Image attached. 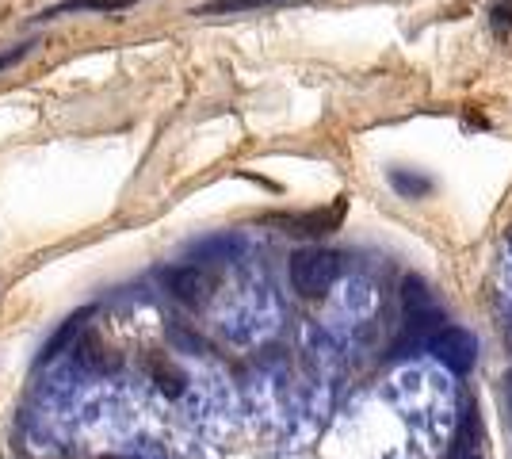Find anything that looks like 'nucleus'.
Masks as SVG:
<instances>
[{"mask_svg": "<svg viewBox=\"0 0 512 459\" xmlns=\"http://www.w3.org/2000/svg\"><path fill=\"white\" fill-rule=\"evenodd\" d=\"M337 276H341V257L329 253V249H299V253L291 257V284H295V291L306 295V299L325 295Z\"/></svg>", "mask_w": 512, "mask_h": 459, "instance_id": "nucleus-1", "label": "nucleus"}, {"mask_svg": "<svg viewBox=\"0 0 512 459\" xmlns=\"http://www.w3.org/2000/svg\"><path fill=\"white\" fill-rule=\"evenodd\" d=\"M428 352L455 375H467L474 368V360H478V341L470 337L467 329L459 326H444L432 341H428Z\"/></svg>", "mask_w": 512, "mask_h": 459, "instance_id": "nucleus-2", "label": "nucleus"}, {"mask_svg": "<svg viewBox=\"0 0 512 459\" xmlns=\"http://www.w3.org/2000/svg\"><path fill=\"white\" fill-rule=\"evenodd\" d=\"M218 284V272L214 268H203V264H184V268H172L169 272V287L180 303L199 306Z\"/></svg>", "mask_w": 512, "mask_h": 459, "instance_id": "nucleus-3", "label": "nucleus"}, {"mask_svg": "<svg viewBox=\"0 0 512 459\" xmlns=\"http://www.w3.org/2000/svg\"><path fill=\"white\" fill-rule=\"evenodd\" d=\"M138 0H62V4H50L43 8L35 20H58V16H69V12H119V8H130Z\"/></svg>", "mask_w": 512, "mask_h": 459, "instance_id": "nucleus-4", "label": "nucleus"}, {"mask_svg": "<svg viewBox=\"0 0 512 459\" xmlns=\"http://www.w3.org/2000/svg\"><path fill=\"white\" fill-rule=\"evenodd\" d=\"M88 314H92V310H77L73 318H65V326L58 329V333H54V341H50V345L43 349V364H46V360H54V356H58V352H62L65 345H69V341H73V337L81 333V326H85Z\"/></svg>", "mask_w": 512, "mask_h": 459, "instance_id": "nucleus-5", "label": "nucleus"}, {"mask_svg": "<svg viewBox=\"0 0 512 459\" xmlns=\"http://www.w3.org/2000/svg\"><path fill=\"white\" fill-rule=\"evenodd\" d=\"M451 459H482L478 456V421H474V414H467V421H463L455 448H451Z\"/></svg>", "mask_w": 512, "mask_h": 459, "instance_id": "nucleus-6", "label": "nucleus"}, {"mask_svg": "<svg viewBox=\"0 0 512 459\" xmlns=\"http://www.w3.org/2000/svg\"><path fill=\"white\" fill-rule=\"evenodd\" d=\"M264 4H279V0H211L203 8H195V16H222V12H249V8H264Z\"/></svg>", "mask_w": 512, "mask_h": 459, "instance_id": "nucleus-7", "label": "nucleus"}, {"mask_svg": "<svg viewBox=\"0 0 512 459\" xmlns=\"http://www.w3.org/2000/svg\"><path fill=\"white\" fill-rule=\"evenodd\" d=\"M153 379H157V387H161V391H169V394L184 391V375L172 372L169 360H165V364H161V360H153Z\"/></svg>", "mask_w": 512, "mask_h": 459, "instance_id": "nucleus-8", "label": "nucleus"}, {"mask_svg": "<svg viewBox=\"0 0 512 459\" xmlns=\"http://www.w3.org/2000/svg\"><path fill=\"white\" fill-rule=\"evenodd\" d=\"M390 184H394L402 196H421V192H428V180H421V176H406L402 169L390 173Z\"/></svg>", "mask_w": 512, "mask_h": 459, "instance_id": "nucleus-9", "label": "nucleus"}, {"mask_svg": "<svg viewBox=\"0 0 512 459\" xmlns=\"http://www.w3.org/2000/svg\"><path fill=\"white\" fill-rule=\"evenodd\" d=\"M27 50H31V43L16 46V50H0V69L16 66V62H20V58H27Z\"/></svg>", "mask_w": 512, "mask_h": 459, "instance_id": "nucleus-10", "label": "nucleus"}]
</instances>
